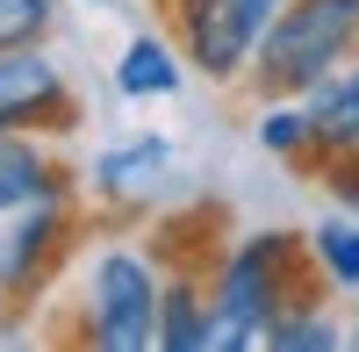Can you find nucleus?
I'll list each match as a JSON object with an SVG mask.
<instances>
[{
	"instance_id": "1",
	"label": "nucleus",
	"mask_w": 359,
	"mask_h": 352,
	"mask_svg": "<svg viewBox=\"0 0 359 352\" xmlns=\"http://www.w3.org/2000/svg\"><path fill=\"white\" fill-rule=\"evenodd\" d=\"M359 43V0H287L266 22V36L252 50L259 94H309L338 72V57Z\"/></svg>"
},
{
	"instance_id": "2",
	"label": "nucleus",
	"mask_w": 359,
	"mask_h": 352,
	"mask_svg": "<svg viewBox=\"0 0 359 352\" xmlns=\"http://www.w3.org/2000/svg\"><path fill=\"white\" fill-rule=\"evenodd\" d=\"M302 266V245L287 230H259L252 245L230 252V266L216 280V309H208V345H252L280 324L302 316L309 295H287V273Z\"/></svg>"
},
{
	"instance_id": "3",
	"label": "nucleus",
	"mask_w": 359,
	"mask_h": 352,
	"mask_svg": "<svg viewBox=\"0 0 359 352\" xmlns=\"http://www.w3.org/2000/svg\"><path fill=\"white\" fill-rule=\"evenodd\" d=\"M94 345L108 352L158 345V280L137 252H108L94 266Z\"/></svg>"
},
{
	"instance_id": "4",
	"label": "nucleus",
	"mask_w": 359,
	"mask_h": 352,
	"mask_svg": "<svg viewBox=\"0 0 359 352\" xmlns=\"http://www.w3.org/2000/svg\"><path fill=\"white\" fill-rule=\"evenodd\" d=\"M273 15H280V0H216V8L201 15V29L187 36L194 65H201L208 79H230V72L259 50V36H266V22H273Z\"/></svg>"
},
{
	"instance_id": "5",
	"label": "nucleus",
	"mask_w": 359,
	"mask_h": 352,
	"mask_svg": "<svg viewBox=\"0 0 359 352\" xmlns=\"http://www.w3.org/2000/svg\"><path fill=\"white\" fill-rule=\"evenodd\" d=\"M57 108H65V86H57L50 57H36V50H0V130L50 123Z\"/></svg>"
},
{
	"instance_id": "6",
	"label": "nucleus",
	"mask_w": 359,
	"mask_h": 352,
	"mask_svg": "<svg viewBox=\"0 0 359 352\" xmlns=\"http://www.w3.org/2000/svg\"><path fill=\"white\" fill-rule=\"evenodd\" d=\"M309 137L323 144V151H359V65L352 72H338V79H323V86H309Z\"/></svg>"
},
{
	"instance_id": "7",
	"label": "nucleus",
	"mask_w": 359,
	"mask_h": 352,
	"mask_svg": "<svg viewBox=\"0 0 359 352\" xmlns=\"http://www.w3.org/2000/svg\"><path fill=\"white\" fill-rule=\"evenodd\" d=\"M57 180H50V158L36 151V144H22V137H8L0 130V216H15V209H29V201H43Z\"/></svg>"
},
{
	"instance_id": "8",
	"label": "nucleus",
	"mask_w": 359,
	"mask_h": 352,
	"mask_svg": "<svg viewBox=\"0 0 359 352\" xmlns=\"http://www.w3.org/2000/svg\"><path fill=\"white\" fill-rule=\"evenodd\" d=\"M57 230H65V216H57V209H50V194H43V201H36V216L15 230L8 259H0V280H8V287H22V280H29V273H36L43 259L57 252Z\"/></svg>"
},
{
	"instance_id": "9",
	"label": "nucleus",
	"mask_w": 359,
	"mask_h": 352,
	"mask_svg": "<svg viewBox=\"0 0 359 352\" xmlns=\"http://www.w3.org/2000/svg\"><path fill=\"white\" fill-rule=\"evenodd\" d=\"M115 79H123L130 101H144V94H172V86H180V65H172V50H165L158 36H137V43L123 50V65H115Z\"/></svg>"
},
{
	"instance_id": "10",
	"label": "nucleus",
	"mask_w": 359,
	"mask_h": 352,
	"mask_svg": "<svg viewBox=\"0 0 359 352\" xmlns=\"http://www.w3.org/2000/svg\"><path fill=\"white\" fill-rule=\"evenodd\" d=\"M158 345H172V352L208 345V309L194 295V280H172L165 295H158Z\"/></svg>"
},
{
	"instance_id": "11",
	"label": "nucleus",
	"mask_w": 359,
	"mask_h": 352,
	"mask_svg": "<svg viewBox=\"0 0 359 352\" xmlns=\"http://www.w3.org/2000/svg\"><path fill=\"white\" fill-rule=\"evenodd\" d=\"M158 165H165V137H137L130 151H108L101 158V187L108 194H130L144 172H158Z\"/></svg>"
},
{
	"instance_id": "12",
	"label": "nucleus",
	"mask_w": 359,
	"mask_h": 352,
	"mask_svg": "<svg viewBox=\"0 0 359 352\" xmlns=\"http://www.w3.org/2000/svg\"><path fill=\"white\" fill-rule=\"evenodd\" d=\"M309 245H316L323 280H338V287H352V280H359V230H352V223H323Z\"/></svg>"
},
{
	"instance_id": "13",
	"label": "nucleus",
	"mask_w": 359,
	"mask_h": 352,
	"mask_svg": "<svg viewBox=\"0 0 359 352\" xmlns=\"http://www.w3.org/2000/svg\"><path fill=\"white\" fill-rule=\"evenodd\" d=\"M50 29V0H0V50H29Z\"/></svg>"
},
{
	"instance_id": "14",
	"label": "nucleus",
	"mask_w": 359,
	"mask_h": 352,
	"mask_svg": "<svg viewBox=\"0 0 359 352\" xmlns=\"http://www.w3.org/2000/svg\"><path fill=\"white\" fill-rule=\"evenodd\" d=\"M266 345H280V352H294V345L331 352V345H338V331H331V324H316V316H280V324L266 331Z\"/></svg>"
},
{
	"instance_id": "15",
	"label": "nucleus",
	"mask_w": 359,
	"mask_h": 352,
	"mask_svg": "<svg viewBox=\"0 0 359 352\" xmlns=\"http://www.w3.org/2000/svg\"><path fill=\"white\" fill-rule=\"evenodd\" d=\"M259 144H266V151H302V144H309V115L273 108V115L259 123Z\"/></svg>"
},
{
	"instance_id": "16",
	"label": "nucleus",
	"mask_w": 359,
	"mask_h": 352,
	"mask_svg": "<svg viewBox=\"0 0 359 352\" xmlns=\"http://www.w3.org/2000/svg\"><path fill=\"white\" fill-rule=\"evenodd\" d=\"M352 345H359V331H352Z\"/></svg>"
}]
</instances>
